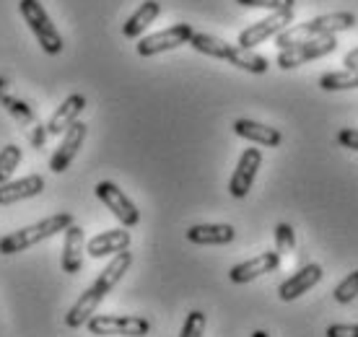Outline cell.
Here are the masks:
<instances>
[{"label": "cell", "instance_id": "obj_10", "mask_svg": "<svg viewBox=\"0 0 358 337\" xmlns=\"http://www.w3.org/2000/svg\"><path fill=\"white\" fill-rule=\"evenodd\" d=\"M291 21H294V8L288 10H275V13H270L268 18H262V21H255L252 27H247L239 34V42L236 45L247 47V50H252V47L262 45V42H268V39H273V36H278L283 29L291 27Z\"/></svg>", "mask_w": 358, "mask_h": 337}, {"label": "cell", "instance_id": "obj_9", "mask_svg": "<svg viewBox=\"0 0 358 337\" xmlns=\"http://www.w3.org/2000/svg\"><path fill=\"white\" fill-rule=\"evenodd\" d=\"M94 192H96L99 200L107 205V210H112V215H115L125 229H133V226L141 223V210L135 208L133 200H130L115 182H99Z\"/></svg>", "mask_w": 358, "mask_h": 337}, {"label": "cell", "instance_id": "obj_8", "mask_svg": "<svg viewBox=\"0 0 358 337\" xmlns=\"http://www.w3.org/2000/svg\"><path fill=\"white\" fill-rule=\"evenodd\" d=\"M195 34V29L189 24H174V27L164 29V31H156V34L141 36L138 42V55L141 57H153V55L169 52V50H177L182 45H189V39Z\"/></svg>", "mask_w": 358, "mask_h": 337}, {"label": "cell", "instance_id": "obj_6", "mask_svg": "<svg viewBox=\"0 0 358 337\" xmlns=\"http://www.w3.org/2000/svg\"><path fill=\"white\" fill-rule=\"evenodd\" d=\"M89 332L96 337H145L151 332V322L145 317H120V314H94L89 320Z\"/></svg>", "mask_w": 358, "mask_h": 337}, {"label": "cell", "instance_id": "obj_2", "mask_svg": "<svg viewBox=\"0 0 358 337\" xmlns=\"http://www.w3.org/2000/svg\"><path fill=\"white\" fill-rule=\"evenodd\" d=\"M189 47L200 55H208V57H215V60H226L231 62L234 68L247 73H255V76H262L268 73V60L257 55L255 50H247L242 45H229L224 39H218L213 34H206V31H195L192 39H189Z\"/></svg>", "mask_w": 358, "mask_h": 337}, {"label": "cell", "instance_id": "obj_11", "mask_svg": "<svg viewBox=\"0 0 358 337\" xmlns=\"http://www.w3.org/2000/svg\"><path fill=\"white\" fill-rule=\"evenodd\" d=\"M260 166H262V151L260 148H247V151L239 156L236 168H234L231 179H229V192H231V197L242 200V197L250 195Z\"/></svg>", "mask_w": 358, "mask_h": 337}, {"label": "cell", "instance_id": "obj_24", "mask_svg": "<svg viewBox=\"0 0 358 337\" xmlns=\"http://www.w3.org/2000/svg\"><path fill=\"white\" fill-rule=\"evenodd\" d=\"M21 159H24V151L18 148L16 143H8V145L0 151V185L10 182V177H13V171L18 168Z\"/></svg>", "mask_w": 358, "mask_h": 337}, {"label": "cell", "instance_id": "obj_22", "mask_svg": "<svg viewBox=\"0 0 358 337\" xmlns=\"http://www.w3.org/2000/svg\"><path fill=\"white\" fill-rule=\"evenodd\" d=\"M322 91H350L358 89V68H343L335 73H324L320 78Z\"/></svg>", "mask_w": 358, "mask_h": 337}, {"label": "cell", "instance_id": "obj_28", "mask_svg": "<svg viewBox=\"0 0 358 337\" xmlns=\"http://www.w3.org/2000/svg\"><path fill=\"white\" fill-rule=\"evenodd\" d=\"M242 8H265L270 13H275V10H288V8H296V0H236Z\"/></svg>", "mask_w": 358, "mask_h": 337}, {"label": "cell", "instance_id": "obj_5", "mask_svg": "<svg viewBox=\"0 0 358 337\" xmlns=\"http://www.w3.org/2000/svg\"><path fill=\"white\" fill-rule=\"evenodd\" d=\"M18 10H21L27 27L31 29V34L36 36L39 47H42L47 55L63 52V36H60L57 27L52 24V18L47 16L45 6H42L39 0H21V3H18Z\"/></svg>", "mask_w": 358, "mask_h": 337}, {"label": "cell", "instance_id": "obj_7", "mask_svg": "<svg viewBox=\"0 0 358 337\" xmlns=\"http://www.w3.org/2000/svg\"><path fill=\"white\" fill-rule=\"evenodd\" d=\"M338 50V39L335 34L327 36H317V39H309V42H299L294 47H286L280 50L275 57V65L280 71H294L299 65H304L309 60H320V57H327Z\"/></svg>", "mask_w": 358, "mask_h": 337}, {"label": "cell", "instance_id": "obj_12", "mask_svg": "<svg viewBox=\"0 0 358 337\" xmlns=\"http://www.w3.org/2000/svg\"><path fill=\"white\" fill-rule=\"evenodd\" d=\"M86 135H89V127H86L83 122H73L71 127L65 130L63 141H60V145H57V151H55L52 159H50V168H52L55 174H63L65 168L71 166L73 159H76L78 151H81Z\"/></svg>", "mask_w": 358, "mask_h": 337}, {"label": "cell", "instance_id": "obj_25", "mask_svg": "<svg viewBox=\"0 0 358 337\" xmlns=\"http://www.w3.org/2000/svg\"><path fill=\"white\" fill-rule=\"evenodd\" d=\"M275 249L280 257H294L296 252V231L291 223H278L275 226Z\"/></svg>", "mask_w": 358, "mask_h": 337}, {"label": "cell", "instance_id": "obj_30", "mask_svg": "<svg viewBox=\"0 0 358 337\" xmlns=\"http://www.w3.org/2000/svg\"><path fill=\"white\" fill-rule=\"evenodd\" d=\"M324 335L327 337H358V324H330Z\"/></svg>", "mask_w": 358, "mask_h": 337}, {"label": "cell", "instance_id": "obj_17", "mask_svg": "<svg viewBox=\"0 0 358 337\" xmlns=\"http://www.w3.org/2000/svg\"><path fill=\"white\" fill-rule=\"evenodd\" d=\"M236 231L229 223H197L187 229L189 244H200V247H224L231 244Z\"/></svg>", "mask_w": 358, "mask_h": 337}, {"label": "cell", "instance_id": "obj_3", "mask_svg": "<svg viewBox=\"0 0 358 337\" xmlns=\"http://www.w3.org/2000/svg\"><path fill=\"white\" fill-rule=\"evenodd\" d=\"M356 24H358V18H356V13H350V10L324 13V16L309 18V21H304V24H296V27L283 29V31L275 36V45H278V50H286V47H294V45H299V42H309V39H317V36L350 31Z\"/></svg>", "mask_w": 358, "mask_h": 337}, {"label": "cell", "instance_id": "obj_20", "mask_svg": "<svg viewBox=\"0 0 358 337\" xmlns=\"http://www.w3.org/2000/svg\"><path fill=\"white\" fill-rule=\"evenodd\" d=\"M234 133L244 138V141L265 145V148H278L280 141H283V135L278 133L275 127H268V124L255 122V120H236L234 122Z\"/></svg>", "mask_w": 358, "mask_h": 337}, {"label": "cell", "instance_id": "obj_32", "mask_svg": "<svg viewBox=\"0 0 358 337\" xmlns=\"http://www.w3.org/2000/svg\"><path fill=\"white\" fill-rule=\"evenodd\" d=\"M343 65H345V68H358V47H353V50L343 57Z\"/></svg>", "mask_w": 358, "mask_h": 337}, {"label": "cell", "instance_id": "obj_29", "mask_svg": "<svg viewBox=\"0 0 358 337\" xmlns=\"http://www.w3.org/2000/svg\"><path fill=\"white\" fill-rule=\"evenodd\" d=\"M338 143L348 151H358V130L356 127H343L338 133Z\"/></svg>", "mask_w": 358, "mask_h": 337}, {"label": "cell", "instance_id": "obj_23", "mask_svg": "<svg viewBox=\"0 0 358 337\" xmlns=\"http://www.w3.org/2000/svg\"><path fill=\"white\" fill-rule=\"evenodd\" d=\"M0 104L8 109V115L16 117L21 124H34V112H31V107L24 104L21 99L10 96L8 91H6V83H3V80H0Z\"/></svg>", "mask_w": 358, "mask_h": 337}, {"label": "cell", "instance_id": "obj_1", "mask_svg": "<svg viewBox=\"0 0 358 337\" xmlns=\"http://www.w3.org/2000/svg\"><path fill=\"white\" fill-rule=\"evenodd\" d=\"M130 265H133V254H130L127 249L109 259V265L104 267L101 273H99L96 280H94V283H91L89 288L81 293V299L73 303L71 311L65 314V324H68L71 329L86 327L91 317L96 314L99 303L104 301L109 293H112V288H115V285L122 280V275H125L127 270H130Z\"/></svg>", "mask_w": 358, "mask_h": 337}, {"label": "cell", "instance_id": "obj_16", "mask_svg": "<svg viewBox=\"0 0 358 337\" xmlns=\"http://www.w3.org/2000/svg\"><path fill=\"white\" fill-rule=\"evenodd\" d=\"M42 189H45V177H39V174H29V177L16 179V182H6V185H0V208L42 195Z\"/></svg>", "mask_w": 358, "mask_h": 337}, {"label": "cell", "instance_id": "obj_19", "mask_svg": "<svg viewBox=\"0 0 358 337\" xmlns=\"http://www.w3.org/2000/svg\"><path fill=\"white\" fill-rule=\"evenodd\" d=\"M83 109H86V96L83 94H71L60 107L55 109V115L50 117V122H47L50 135H63L73 122H78Z\"/></svg>", "mask_w": 358, "mask_h": 337}, {"label": "cell", "instance_id": "obj_14", "mask_svg": "<svg viewBox=\"0 0 358 337\" xmlns=\"http://www.w3.org/2000/svg\"><path fill=\"white\" fill-rule=\"evenodd\" d=\"M322 267L317 265H304L301 270H296L294 275L283 280V283L278 285V296H280V301H296V299H301L304 293H309L314 285L322 280Z\"/></svg>", "mask_w": 358, "mask_h": 337}, {"label": "cell", "instance_id": "obj_21", "mask_svg": "<svg viewBox=\"0 0 358 337\" xmlns=\"http://www.w3.org/2000/svg\"><path fill=\"white\" fill-rule=\"evenodd\" d=\"M159 13H162V3H159V0H145L143 6L122 24V34H125L127 39H141L145 29L159 18Z\"/></svg>", "mask_w": 358, "mask_h": 337}, {"label": "cell", "instance_id": "obj_26", "mask_svg": "<svg viewBox=\"0 0 358 337\" xmlns=\"http://www.w3.org/2000/svg\"><path fill=\"white\" fill-rule=\"evenodd\" d=\"M332 296H335V301H338V303L356 301V296H358V270H353V273H348V275L343 278L341 283L335 285Z\"/></svg>", "mask_w": 358, "mask_h": 337}, {"label": "cell", "instance_id": "obj_15", "mask_svg": "<svg viewBox=\"0 0 358 337\" xmlns=\"http://www.w3.org/2000/svg\"><path fill=\"white\" fill-rule=\"evenodd\" d=\"M130 249V231L122 226V229H109L104 234H96L94 239L86 244V252L89 257L101 259V257H115L120 252Z\"/></svg>", "mask_w": 358, "mask_h": 337}, {"label": "cell", "instance_id": "obj_31", "mask_svg": "<svg viewBox=\"0 0 358 337\" xmlns=\"http://www.w3.org/2000/svg\"><path fill=\"white\" fill-rule=\"evenodd\" d=\"M47 135H50V130H47V124H34V130H31V143H34V148H42L47 141Z\"/></svg>", "mask_w": 358, "mask_h": 337}, {"label": "cell", "instance_id": "obj_33", "mask_svg": "<svg viewBox=\"0 0 358 337\" xmlns=\"http://www.w3.org/2000/svg\"><path fill=\"white\" fill-rule=\"evenodd\" d=\"M252 337H270L265 329H257V332H252Z\"/></svg>", "mask_w": 358, "mask_h": 337}, {"label": "cell", "instance_id": "obj_27", "mask_svg": "<svg viewBox=\"0 0 358 337\" xmlns=\"http://www.w3.org/2000/svg\"><path fill=\"white\" fill-rule=\"evenodd\" d=\"M206 324H208V317L203 311H189L185 324H182V332L179 337H203L206 332Z\"/></svg>", "mask_w": 358, "mask_h": 337}, {"label": "cell", "instance_id": "obj_13", "mask_svg": "<svg viewBox=\"0 0 358 337\" xmlns=\"http://www.w3.org/2000/svg\"><path fill=\"white\" fill-rule=\"evenodd\" d=\"M280 254L275 252H262V254H257V257L247 259V262H239V265H234L231 270H229V280L236 285H244L250 283V280H255V278L260 275H268V273H275L278 267H280Z\"/></svg>", "mask_w": 358, "mask_h": 337}, {"label": "cell", "instance_id": "obj_18", "mask_svg": "<svg viewBox=\"0 0 358 337\" xmlns=\"http://www.w3.org/2000/svg\"><path fill=\"white\" fill-rule=\"evenodd\" d=\"M83 252H86V236H83V229L73 223L71 229L65 231V239H63V273H68V275L81 273Z\"/></svg>", "mask_w": 358, "mask_h": 337}, {"label": "cell", "instance_id": "obj_4", "mask_svg": "<svg viewBox=\"0 0 358 337\" xmlns=\"http://www.w3.org/2000/svg\"><path fill=\"white\" fill-rule=\"evenodd\" d=\"M76 223L71 213H55V215H47L42 218L39 223H31L27 229H18L8 236H3L0 239V254H18V252H27V249L36 247L39 241L45 239H52L55 234H60V231H68Z\"/></svg>", "mask_w": 358, "mask_h": 337}]
</instances>
